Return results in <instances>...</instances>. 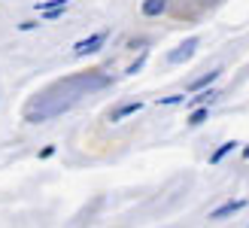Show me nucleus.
<instances>
[{
    "instance_id": "4468645a",
    "label": "nucleus",
    "mask_w": 249,
    "mask_h": 228,
    "mask_svg": "<svg viewBox=\"0 0 249 228\" xmlns=\"http://www.w3.org/2000/svg\"><path fill=\"white\" fill-rule=\"evenodd\" d=\"M52 155H55V146H46V149L40 152V158H52Z\"/></svg>"
},
{
    "instance_id": "9d476101",
    "label": "nucleus",
    "mask_w": 249,
    "mask_h": 228,
    "mask_svg": "<svg viewBox=\"0 0 249 228\" xmlns=\"http://www.w3.org/2000/svg\"><path fill=\"white\" fill-rule=\"evenodd\" d=\"M207 116H210V107H197L192 116H189V125H192V128H197V125L207 122Z\"/></svg>"
},
{
    "instance_id": "2eb2a0df",
    "label": "nucleus",
    "mask_w": 249,
    "mask_h": 228,
    "mask_svg": "<svg viewBox=\"0 0 249 228\" xmlns=\"http://www.w3.org/2000/svg\"><path fill=\"white\" fill-rule=\"evenodd\" d=\"M243 155H246V158H249V146H246V149H243Z\"/></svg>"
},
{
    "instance_id": "f8f14e48",
    "label": "nucleus",
    "mask_w": 249,
    "mask_h": 228,
    "mask_svg": "<svg viewBox=\"0 0 249 228\" xmlns=\"http://www.w3.org/2000/svg\"><path fill=\"white\" fill-rule=\"evenodd\" d=\"M185 100V95H170V97H161L158 104H164V107H173V104H182Z\"/></svg>"
},
{
    "instance_id": "0eeeda50",
    "label": "nucleus",
    "mask_w": 249,
    "mask_h": 228,
    "mask_svg": "<svg viewBox=\"0 0 249 228\" xmlns=\"http://www.w3.org/2000/svg\"><path fill=\"white\" fill-rule=\"evenodd\" d=\"M167 9V0H143V16L146 19H155Z\"/></svg>"
},
{
    "instance_id": "39448f33",
    "label": "nucleus",
    "mask_w": 249,
    "mask_h": 228,
    "mask_svg": "<svg viewBox=\"0 0 249 228\" xmlns=\"http://www.w3.org/2000/svg\"><path fill=\"white\" fill-rule=\"evenodd\" d=\"M140 110H143L140 100H124V104H119L116 110H109V122H122V119H128V116H134V113H140Z\"/></svg>"
},
{
    "instance_id": "1a4fd4ad",
    "label": "nucleus",
    "mask_w": 249,
    "mask_h": 228,
    "mask_svg": "<svg viewBox=\"0 0 249 228\" xmlns=\"http://www.w3.org/2000/svg\"><path fill=\"white\" fill-rule=\"evenodd\" d=\"M213 100H216V92H201L197 97H192V100H189V107H210Z\"/></svg>"
},
{
    "instance_id": "f03ea898",
    "label": "nucleus",
    "mask_w": 249,
    "mask_h": 228,
    "mask_svg": "<svg viewBox=\"0 0 249 228\" xmlns=\"http://www.w3.org/2000/svg\"><path fill=\"white\" fill-rule=\"evenodd\" d=\"M197 46H201V40H197V37H189V40L179 43V46L167 55V61H170V64H182V61H189V58L197 52Z\"/></svg>"
},
{
    "instance_id": "9b49d317",
    "label": "nucleus",
    "mask_w": 249,
    "mask_h": 228,
    "mask_svg": "<svg viewBox=\"0 0 249 228\" xmlns=\"http://www.w3.org/2000/svg\"><path fill=\"white\" fill-rule=\"evenodd\" d=\"M70 0H46V3H36V12H52V9H67Z\"/></svg>"
},
{
    "instance_id": "20e7f679",
    "label": "nucleus",
    "mask_w": 249,
    "mask_h": 228,
    "mask_svg": "<svg viewBox=\"0 0 249 228\" xmlns=\"http://www.w3.org/2000/svg\"><path fill=\"white\" fill-rule=\"evenodd\" d=\"M246 204H249L246 198H240V201H225L222 207H216L213 213H210V219H216V222H219V219H228V216H234V213H240Z\"/></svg>"
},
{
    "instance_id": "423d86ee",
    "label": "nucleus",
    "mask_w": 249,
    "mask_h": 228,
    "mask_svg": "<svg viewBox=\"0 0 249 228\" xmlns=\"http://www.w3.org/2000/svg\"><path fill=\"white\" fill-rule=\"evenodd\" d=\"M219 76H222V70H219V67H216V70H210V73H204V76H197V79L189 85V92H204V88H207V85H213Z\"/></svg>"
},
{
    "instance_id": "f257e3e1",
    "label": "nucleus",
    "mask_w": 249,
    "mask_h": 228,
    "mask_svg": "<svg viewBox=\"0 0 249 228\" xmlns=\"http://www.w3.org/2000/svg\"><path fill=\"white\" fill-rule=\"evenodd\" d=\"M109 82L113 79L104 76L101 70H89V73H76V76H67V79H58L55 85L43 88V92L28 104V110H24V122L40 125L46 119H55V116H61V113H67L79 97L91 95V92H101V88H107Z\"/></svg>"
},
{
    "instance_id": "ddd939ff",
    "label": "nucleus",
    "mask_w": 249,
    "mask_h": 228,
    "mask_svg": "<svg viewBox=\"0 0 249 228\" xmlns=\"http://www.w3.org/2000/svg\"><path fill=\"white\" fill-rule=\"evenodd\" d=\"M143 64H146V55H140V58H137V61H134V64L128 67V73H137V70H140Z\"/></svg>"
},
{
    "instance_id": "6e6552de",
    "label": "nucleus",
    "mask_w": 249,
    "mask_h": 228,
    "mask_svg": "<svg viewBox=\"0 0 249 228\" xmlns=\"http://www.w3.org/2000/svg\"><path fill=\"white\" fill-rule=\"evenodd\" d=\"M234 149H237V140H225V143H222V146L213 152V155H210V164H219V161L225 158V155H231Z\"/></svg>"
},
{
    "instance_id": "7ed1b4c3",
    "label": "nucleus",
    "mask_w": 249,
    "mask_h": 228,
    "mask_svg": "<svg viewBox=\"0 0 249 228\" xmlns=\"http://www.w3.org/2000/svg\"><path fill=\"white\" fill-rule=\"evenodd\" d=\"M104 43H107V31H97L94 37H85V40H79L73 46V55H94Z\"/></svg>"
}]
</instances>
